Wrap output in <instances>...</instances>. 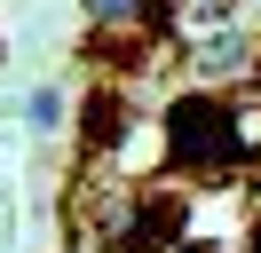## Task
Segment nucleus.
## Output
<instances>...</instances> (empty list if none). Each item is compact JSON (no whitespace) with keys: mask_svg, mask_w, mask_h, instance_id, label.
<instances>
[{"mask_svg":"<svg viewBox=\"0 0 261 253\" xmlns=\"http://www.w3.org/2000/svg\"><path fill=\"white\" fill-rule=\"evenodd\" d=\"M253 158H261V119L245 103H229V95H214V87L166 103V166L174 174L214 182V174H238V166H253Z\"/></svg>","mask_w":261,"mask_h":253,"instance_id":"f257e3e1","label":"nucleus"},{"mask_svg":"<svg viewBox=\"0 0 261 253\" xmlns=\"http://www.w3.org/2000/svg\"><path fill=\"white\" fill-rule=\"evenodd\" d=\"M87 32H95V40L166 47V40H182V16L166 8V0H87Z\"/></svg>","mask_w":261,"mask_h":253,"instance_id":"f03ea898","label":"nucleus"},{"mask_svg":"<svg viewBox=\"0 0 261 253\" xmlns=\"http://www.w3.org/2000/svg\"><path fill=\"white\" fill-rule=\"evenodd\" d=\"M80 127H87V158H111V150H127V135H135V95L127 87H95L87 95V111H80Z\"/></svg>","mask_w":261,"mask_h":253,"instance_id":"7ed1b4c3","label":"nucleus"},{"mask_svg":"<svg viewBox=\"0 0 261 253\" xmlns=\"http://www.w3.org/2000/svg\"><path fill=\"white\" fill-rule=\"evenodd\" d=\"M261 63V40L245 24H214V40H198V71L206 79H245Z\"/></svg>","mask_w":261,"mask_h":253,"instance_id":"20e7f679","label":"nucleus"},{"mask_svg":"<svg viewBox=\"0 0 261 253\" xmlns=\"http://www.w3.org/2000/svg\"><path fill=\"white\" fill-rule=\"evenodd\" d=\"M24 111H32V127H40V135H56V127L71 119V103H64L56 87H32V103H24Z\"/></svg>","mask_w":261,"mask_h":253,"instance_id":"39448f33","label":"nucleus"},{"mask_svg":"<svg viewBox=\"0 0 261 253\" xmlns=\"http://www.w3.org/2000/svg\"><path fill=\"white\" fill-rule=\"evenodd\" d=\"M166 8H174V16H190V8H198V0H166Z\"/></svg>","mask_w":261,"mask_h":253,"instance_id":"423d86ee","label":"nucleus"},{"mask_svg":"<svg viewBox=\"0 0 261 253\" xmlns=\"http://www.w3.org/2000/svg\"><path fill=\"white\" fill-rule=\"evenodd\" d=\"M253 253H261V221H253Z\"/></svg>","mask_w":261,"mask_h":253,"instance_id":"0eeeda50","label":"nucleus"},{"mask_svg":"<svg viewBox=\"0 0 261 253\" xmlns=\"http://www.w3.org/2000/svg\"><path fill=\"white\" fill-rule=\"evenodd\" d=\"M245 8H261V0H245Z\"/></svg>","mask_w":261,"mask_h":253,"instance_id":"6e6552de","label":"nucleus"},{"mask_svg":"<svg viewBox=\"0 0 261 253\" xmlns=\"http://www.w3.org/2000/svg\"><path fill=\"white\" fill-rule=\"evenodd\" d=\"M253 79H261V63H253Z\"/></svg>","mask_w":261,"mask_h":253,"instance_id":"1a4fd4ad","label":"nucleus"}]
</instances>
